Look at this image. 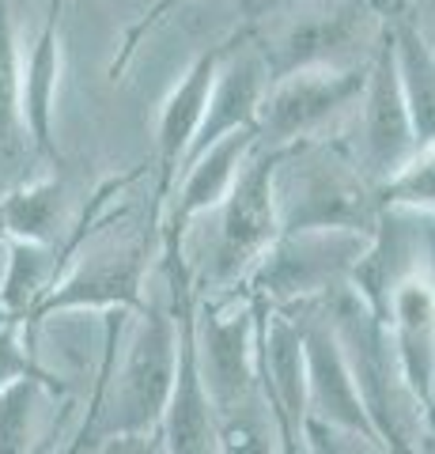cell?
Segmentation results:
<instances>
[{
    "label": "cell",
    "mask_w": 435,
    "mask_h": 454,
    "mask_svg": "<svg viewBox=\"0 0 435 454\" xmlns=\"http://www.w3.org/2000/svg\"><path fill=\"white\" fill-rule=\"evenodd\" d=\"M258 145H261L258 129H243V133H231V137L216 140V145H208L198 155H190L163 201L167 220L159 227V235L182 239L201 216H208V212L231 193L235 178L243 175V167L250 155L258 152Z\"/></svg>",
    "instance_id": "obj_11"
},
{
    "label": "cell",
    "mask_w": 435,
    "mask_h": 454,
    "mask_svg": "<svg viewBox=\"0 0 435 454\" xmlns=\"http://www.w3.org/2000/svg\"><path fill=\"white\" fill-rule=\"evenodd\" d=\"M288 310L299 318V333H303L307 420H322V424H337V428L375 435L368 409H363L360 390L353 382V372H348V364H345V352L337 345V337L330 330L326 315L318 310V303H303V307H288Z\"/></svg>",
    "instance_id": "obj_9"
},
{
    "label": "cell",
    "mask_w": 435,
    "mask_h": 454,
    "mask_svg": "<svg viewBox=\"0 0 435 454\" xmlns=\"http://www.w3.org/2000/svg\"><path fill=\"white\" fill-rule=\"evenodd\" d=\"M383 212H405L416 220H435V145H416L386 182H378Z\"/></svg>",
    "instance_id": "obj_21"
},
{
    "label": "cell",
    "mask_w": 435,
    "mask_h": 454,
    "mask_svg": "<svg viewBox=\"0 0 435 454\" xmlns=\"http://www.w3.org/2000/svg\"><path fill=\"white\" fill-rule=\"evenodd\" d=\"M318 310L326 315L337 345L345 352V364L353 372L375 435L383 439L390 454H416L420 439L428 432V413L401 375L383 318L348 284L318 300Z\"/></svg>",
    "instance_id": "obj_2"
},
{
    "label": "cell",
    "mask_w": 435,
    "mask_h": 454,
    "mask_svg": "<svg viewBox=\"0 0 435 454\" xmlns=\"http://www.w3.org/2000/svg\"><path fill=\"white\" fill-rule=\"evenodd\" d=\"M307 450L311 454H390L383 447V439H375L368 432L353 428H337V424L307 420Z\"/></svg>",
    "instance_id": "obj_23"
},
{
    "label": "cell",
    "mask_w": 435,
    "mask_h": 454,
    "mask_svg": "<svg viewBox=\"0 0 435 454\" xmlns=\"http://www.w3.org/2000/svg\"><path fill=\"white\" fill-rule=\"evenodd\" d=\"M220 53H223V42L201 50L186 68H182V76L175 80V88L167 91L163 106H159L156 167H159V197L163 201L175 186L182 163H186L193 140H198V133H201L208 95H213V80H216V68H220Z\"/></svg>",
    "instance_id": "obj_13"
},
{
    "label": "cell",
    "mask_w": 435,
    "mask_h": 454,
    "mask_svg": "<svg viewBox=\"0 0 435 454\" xmlns=\"http://www.w3.org/2000/svg\"><path fill=\"white\" fill-rule=\"evenodd\" d=\"M58 277H61V247L4 243V265H0V322L27 325Z\"/></svg>",
    "instance_id": "obj_19"
},
{
    "label": "cell",
    "mask_w": 435,
    "mask_h": 454,
    "mask_svg": "<svg viewBox=\"0 0 435 454\" xmlns=\"http://www.w3.org/2000/svg\"><path fill=\"white\" fill-rule=\"evenodd\" d=\"M428 424L435 428V390H431V405H428Z\"/></svg>",
    "instance_id": "obj_29"
},
{
    "label": "cell",
    "mask_w": 435,
    "mask_h": 454,
    "mask_svg": "<svg viewBox=\"0 0 435 454\" xmlns=\"http://www.w3.org/2000/svg\"><path fill=\"white\" fill-rule=\"evenodd\" d=\"M424 265H431L424 220L405 216V212H383L371 239H368V250H363L353 280H348V288L383 318L390 292Z\"/></svg>",
    "instance_id": "obj_14"
},
{
    "label": "cell",
    "mask_w": 435,
    "mask_h": 454,
    "mask_svg": "<svg viewBox=\"0 0 435 454\" xmlns=\"http://www.w3.org/2000/svg\"><path fill=\"white\" fill-rule=\"evenodd\" d=\"M61 4L50 0V12L42 20L31 50L23 53V125L42 160L58 155V98H61V73H65V46H61Z\"/></svg>",
    "instance_id": "obj_15"
},
{
    "label": "cell",
    "mask_w": 435,
    "mask_h": 454,
    "mask_svg": "<svg viewBox=\"0 0 435 454\" xmlns=\"http://www.w3.org/2000/svg\"><path fill=\"white\" fill-rule=\"evenodd\" d=\"M258 325L261 303L246 292L198 295L193 303V360L213 409L223 413L258 394Z\"/></svg>",
    "instance_id": "obj_6"
},
{
    "label": "cell",
    "mask_w": 435,
    "mask_h": 454,
    "mask_svg": "<svg viewBox=\"0 0 435 454\" xmlns=\"http://www.w3.org/2000/svg\"><path fill=\"white\" fill-rule=\"evenodd\" d=\"M269 83H273V73H269V65H265L258 42L250 38V31L238 27L231 38H223V53H220V68H216V80H213V95H208L201 133H198V140H193L190 155L205 152L208 145H216V140L231 137V133L258 129V110L265 103Z\"/></svg>",
    "instance_id": "obj_10"
},
{
    "label": "cell",
    "mask_w": 435,
    "mask_h": 454,
    "mask_svg": "<svg viewBox=\"0 0 435 454\" xmlns=\"http://www.w3.org/2000/svg\"><path fill=\"white\" fill-rule=\"evenodd\" d=\"M95 435H91V424L88 417H83V409H80V417L68 424V428H61L58 435L50 439L46 447H42V454H95Z\"/></svg>",
    "instance_id": "obj_24"
},
{
    "label": "cell",
    "mask_w": 435,
    "mask_h": 454,
    "mask_svg": "<svg viewBox=\"0 0 435 454\" xmlns=\"http://www.w3.org/2000/svg\"><path fill=\"white\" fill-rule=\"evenodd\" d=\"M409 20L420 31V38H424L428 46L435 50V0H416L413 12H409Z\"/></svg>",
    "instance_id": "obj_27"
},
{
    "label": "cell",
    "mask_w": 435,
    "mask_h": 454,
    "mask_svg": "<svg viewBox=\"0 0 435 454\" xmlns=\"http://www.w3.org/2000/svg\"><path fill=\"white\" fill-rule=\"evenodd\" d=\"M73 197L61 175H31L0 190V243L61 247L73 231Z\"/></svg>",
    "instance_id": "obj_16"
},
{
    "label": "cell",
    "mask_w": 435,
    "mask_h": 454,
    "mask_svg": "<svg viewBox=\"0 0 435 454\" xmlns=\"http://www.w3.org/2000/svg\"><path fill=\"white\" fill-rule=\"evenodd\" d=\"M383 325L405 382L428 413L435 390V262L409 273L390 292Z\"/></svg>",
    "instance_id": "obj_12"
},
{
    "label": "cell",
    "mask_w": 435,
    "mask_h": 454,
    "mask_svg": "<svg viewBox=\"0 0 435 454\" xmlns=\"http://www.w3.org/2000/svg\"><path fill=\"white\" fill-rule=\"evenodd\" d=\"M23 379H42V382H50L53 390H61L58 382L46 375V367L38 364L27 325H19V322H0V390L16 387V382H23ZM68 397H73V394H68Z\"/></svg>",
    "instance_id": "obj_22"
},
{
    "label": "cell",
    "mask_w": 435,
    "mask_h": 454,
    "mask_svg": "<svg viewBox=\"0 0 435 454\" xmlns=\"http://www.w3.org/2000/svg\"><path fill=\"white\" fill-rule=\"evenodd\" d=\"M273 170L276 148L258 145V152L246 160L243 175L235 178L231 193L178 239L193 277V295L243 292L250 269L258 265V258L280 235Z\"/></svg>",
    "instance_id": "obj_1"
},
{
    "label": "cell",
    "mask_w": 435,
    "mask_h": 454,
    "mask_svg": "<svg viewBox=\"0 0 435 454\" xmlns=\"http://www.w3.org/2000/svg\"><path fill=\"white\" fill-rule=\"evenodd\" d=\"M307 4V0H235V12H238V23H243V31H254V27L269 23L276 16H284V12Z\"/></svg>",
    "instance_id": "obj_25"
},
{
    "label": "cell",
    "mask_w": 435,
    "mask_h": 454,
    "mask_svg": "<svg viewBox=\"0 0 435 454\" xmlns=\"http://www.w3.org/2000/svg\"><path fill=\"white\" fill-rule=\"evenodd\" d=\"M368 65L299 68L276 76L258 110V140L265 148H291L303 140L341 133L360 103Z\"/></svg>",
    "instance_id": "obj_7"
},
{
    "label": "cell",
    "mask_w": 435,
    "mask_h": 454,
    "mask_svg": "<svg viewBox=\"0 0 435 454\" xmlns=\"http://www.w3.org/2000/svg\"><path fill=\"white\" fill-rule=\"evenodd\" d=\"M390 46H394V65L416 129V145H435V50L420 38L409 12L390 16Z\"/></svg>",
    "instance_id": "obj_18"
},
{
    "label": "cell",
    "mask_w": 435,
    "mask_h": 454,
    "mask_svg": "<svg viewBox=\"0 0 435 454\" xmlns=\"http://www.w3.org/2000/svg\"><path fill=\"white\" fill-rule=\"evenodd\" d=\"M280 420V417H276ZM307 424H291V420H280V450L276 454H311L307 450Z\"/></svg>",
    "instance_id": "obj_28"
},
{
    "label": "cell",
    "mask_w": 435,
    "mask_h": 454,
    "mask_svg": "<svg viewBox=\"0 0 435 454\" xmlns=\"http://www.w3.org/2000/svg\"><path fill=\"white\" fill-rule=\"evenodd\" d=\"M368 239L371 231H348V227L280 231L258 258V265L250 269L243 292L261 307L280 310L318 303L353 280L363 250H368Z\"/></svg>",
    "instance_id": "obj_5"
},
{
    "label": "cell",
    "mask_w": 435,
    "mask_h": 454,
    "mask_svg": "<svg viewBox=\"0 0 435 454\" xmlns=\"http://www.w3.org/2000/svg\"><path fill=\"white\" fill-rule=\"evenodd\" d=\"M95 454H163L156 432H129V435H106L99 439Z\"/></svg>",
    "instance_id": "obj_26"
},
{
    "label": "cell",
    "mask_w": 435,
    "mask_h": 454,
    "mask_svg": "<svg viewBox=\"0 0 435 454\" xmlns=\"http://www.w3.org/2000/svg\"><path fill=\"white\" fill-rule=\"evenodd\" d=\"M337 137H341V145L356 160V167L375 182V190H378V182H386L416 148V129H413L409 106H405V95H401L394 46H390V23H386V35L368 65L360 103Z\"/></svg>",
    "instance_id": "obj_8"
},
{
    "label": "cell",
    "mask_w": 435,
    "mask_h": 454,
    "mask_svg": "<svg viewBox=\"0 0 435 454\" xmlns=\"http://www.w3.org/2000/svg\"><path fill=\"white\" fill-rule=\"evenodd\" d=\"M19 80H23V50L16 35V16H12V0H0V178H4V190L31 178L23 175V163L42 160L23 125Z\"/></svg>",
    "instance_id": "obj_17"
},
{
    "label": "cell",
    "mask_w": 435,
    "mask_h": 454,
    "mask_svg": "<svg viewBox=\"0 0 435 454\" xmlns=\"http://www.w3.org/2000/svg\"><path fill=\"white\" fill-rule=\"evenodd\" d=\"M216 439L220 454H276L280 450V420L269 402L250 394L246 402L216 413Z\"/></svg>",
    "instance_id": "obj_20"
},
{
    "label": "cell",
    "mask_w": 435,
    "mask_h": 454,
    "mask_svg": "<svg viewBox=\"0 0 435 454\" xmlns=\"http://www.w3.org/2000/svg\"><path fill=\"white\" fill-rule=\"evenodd\" d=\"M273 201L280 231H307V227L375 231L383 216L375 182L356 167L337 133L276 148Z\"/></svg>",
    "instance_id": "obj_3"
},
{
    "label": "cell",
    "mask_w": 435,
    "mask_h": 454,
    "mask_svg": "<svg viewBox=\"0 0 435 454\" xmlns=\"http://www.w3.org/2000/svg\"><path fill=\"white\" fill-rule=\"evenodd\" d=\"M390 16L371 0H307L250 31L273 80L299 68L368 65L386 35Z\"/></svg>",
    "instance_id": "obj_4"
}]
</instances>
